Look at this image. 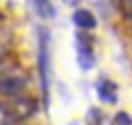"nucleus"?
<instances>
[{
    "instance_id": "7",
    "label": "nucleus",
    "mask_w": 132,
    "mask_h": 125,
    "mask_svg": "<svg viewBox=\"0 0 132 125\" xmlns=\"http://www.w3.org/2000/svg\"><path fill=\"white\" fill-rule=\"evenodd\" d=\"M67 4H69V6H75V4H77V2H79V0H65Z\"/></svg>"
},
{
    "instance_id": "6",
    "label": "nucleus",
    "mask_w": 132,
    "mask_h": 125,
    "mask_svg": "<svg viewBox=\"0 0 132 125\" xmlns=\"http://www.w3.org/2000/svg\"><path fill=\"white\" fill-rule=\"evenodd\" d=\"M112 125H132V119H130L128 113L120 111V113H116V117L112 119Z\"/></svg>"
},
{
    "instance_id": "1",
    "label": "nucleus",
    "mask_w": 132,
    "mask_h": 125,
    "mask_svg": "<svg viewBox=\"0 0 132 125\" xmlns=\"http://www.w3.org/2000/svg\"><path fill=\"white\" fill-rule=\"evenodd\" d=\"M39 71H41V87L45 101H49V53H47V32L41 30V40H39Z\"/></svg>"
},
{
    "instance_id": "5",
    "label": "nucleus",
    "mask_w": 132,
    "mask_h": 125,
    "mask_svg": "<svg viewBox=\"0 0 132 125\" xmlns=\"http://www.w3.org/2000/svg\"><path fill=\"white\" fill-rule=\"evenodd\" d=\"M33 8L41 18H51L55 14V8H53L51 0H33Z\"/></svg>"
},
{
    "instance_id": "4",
    "label": "nucleus",
    "mask_w": 132,
    "mask_h": 125,
    "mask_svg": "<svg viewBox=\"0 0 132 125\" xmlns=\"http://www.w3.org/2000/svg\"><path fill=\"white\" fill-rule=\"evenodd\" d=\"M73 22H75V26H79L83 30H89V28L96 26L94 14H92L89 10H85V8H77V10L73 12Z\"/></svg>"
},
{
    "instance_id": "2",
    "label": "nucleus",
    "mask_w": 132,
    "mask_h": 125,
    "mask_svg": "<svg viewBox=\"0 0 132 125\" xmlns=\"http://www.w3.org/2000/svg\"><path fill=\"white\" fill-rule=\"evenodd\" d=\"M75 50H77V65L81 67V71H89L94 65V47L85 34L75 36Z\"/></svg>"
},
{
    "instance_id": "3",
    "label": "nucleus",
    "mask_w": 132,
    "mask_h": 125,
    "mask_svg": "<svg viewBox=\"0 0 132 125\" xmlns=\"http://www.w3.org/2000/svg\"><path fill=\"white\" fill-rule=\"evenodd\" d=\"M96 89H98V95H100V99H102L104 103H116V101H118V89H116L114 83H110V81H100Z\"/></svg>"
}]
</instances>
